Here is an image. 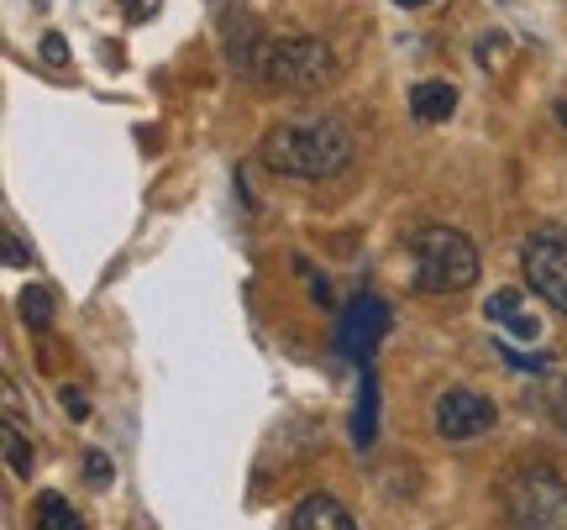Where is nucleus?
<instances>
[{
	"instance_id": "obj_16",
	"label": "nucleus",
	"mask_w": 567,
	"mask_h": 530,
	"mask_svg": "<svg viewBox=\"0 0 567 530\" xmlns=\"http://www.w3.org/2000/svg\"><path fill=\"white\" fill-rule=\"evenodd\" d=\"M84 478L90 484H111V457L105 451H84Z\"/></svg>"
},
{
	"instance_id": "obj_1",
	"label": "nucleus",
	"mask_w": 567,
	"mask_h": 530,
	"mask_svg": "<svg viewBox=\"0 0 567 530\" xmlns=\"http://www.w3.org/2000/svg\"><path fill=\"white\" fill-rule=\"evenodd\" d=\"M258 158L284 179H337L352 164V137L342 122H284L264 137Z\"/></svg>"
},
{
	"instance_id": "obj_20",
	"label": "nucleus",
	"mask_w": 567,
	"mask_h": 530,
	"mask_svg": "<svg viewBox=\"0 0 567 530\" xmlns=\"http://www.w3.org/2000/svg\"><path fill=\"white\" fill-rule=\"evenodd\" d=\"M394 6H405V11H421V6H431V0H394Z\"/></svg>"
},
{
	"instance_id": "obj_4",
	"label": "nucleus",
	"mask_w": 567,
	"mask_h": 530,
	"mask_svg": "<svg viewBox=\"0 0 567 530\" xmlns=\"http://www.w3.org/2000/svg\"><path fill=\"white\" fill-rule=\"evenodd\" d=\"M264 80L289 95H310L337 80V53L321 38H274L264 42Z\"/></svg>"
},
{
	"instance_id": "obj_10",
	"label": "nucleus",
	"mask_w": 567,
	"mask_h": 530,
	"mask_svg": "<svg viewBox=\"0 0 567 530\" xmlns=\"http://www.w3.org/2000/svg\"><path fill=\"white\" fill-rule=\"evenodd\" d=\"M452 111H457V90L446 80H421L410 90V116L415 122H446Z\"/></svg>"
},
{
	"instance_id": "obj_15",
	"label": "nucleus",
	"mask_w": 567,
	"mask_h": 530,
	"mask_svg": "<svg viewBox=\"0 0 567 530\" xmlns=\"http://www.w3.org/2000/svg\"><path fill=\"white\" fill-rule=\"evenodd\" d=\"M59 405L69 409V420H84V415H90V399H84V388H69V384H63V388H59Z\"/></svg>"
},
{
	"instance_id": "obj_3",
	"label": "nucleus",
	"mask_w": 567,
	"mask_h": 530,
	"mask_svg": "<svg viewBox=\"0 0 567 530\" xmlns=\"http://www.w3.org/2000/svg\"><path fill=\"white\" fill-rule=\"evenodd\" d=\"M509 530H567V478L557 468H515L505 484Z\"/></svg>"
},
{
	"instance_id": "obj_19",
	"label": "nucleus",
	"mask_w": 567,
	"mask_h": 530,
	"mask_svg": "<svg viewBox=\"0 0 567 530\" xmlns=\"http://www.w3.org/2000/svg\"><path fill=\"white\" fill-rule=\"evenodd\" d=\"M6 263L17 268V263H27V247H21V237L17 231H6Z\"/></svg>"
},
{
	"instance_id": "obj_8",
	"label": "nucleus",
	"mask_w": 567,
	"mask_h": 530,
	"mask_svg": "<svg viewBox=\"0 0 567 530\" xmlns=\"http://www.w3.org/2000/svg\"><path fill=\"white\" fill-rule=\"evenodd\" d=\"M484 321L499 326L505 336H515V342H542V315L530 310V300L520 289H494L484 305Z\"/></svg>"
},
{
	"instance_id": "obj_18",
	"label": "nucleus",
	"mask_w": 567,
	"mask_h": 530,
	"mask_svg": "<svg viewBox=\"0 0 567 530\" xmlns=\"http://www.w3.org/2000/svg\"><path fill=\"white\" fill-rule=\"evenodd\" d=\"M42 59H48V63H69V48H63V38H53V32H48V38H42Z\"/></svg>"
},
{
	"instance_id": "obj_2",
	"label": "nucleus",
	"mask_w": 567,
	"mask_h": 530,
	"mask_svg": "<svg viewBox=\"0 0 567 530\" xmlns=\"http://www.w3.org/2000/svg\"><path fill=\"white\" fill-rule=\"evenodd\" d=\"M415 252V289L421 294H463L478 284V247L452 226H421L410 237Z\"/></svg>"
},
{
	"instance_id": "obj_6",
	"label": "nucleus",
	"mask_w": 567,
	"mask_h": 530,
	"mask_svg": "<svg viewBox=\"0 0 567 530\" xmlns=\"http://www.w3.org/2000/svg\"><path fill=\"white\" fill-rule=\"evenodd\" d=\"M384 331H389V305L379 294H358L342 310V321H337V352H342L347 363H368L373 347L384 342Z\"/></svg>"
},
{
	"instance_id": "obj_11",
	"label": "nucleus",
	"mask_w": 567,
	"mask_h": 530,
	"mask_svg": "<svg viewBox=\"0 0 567 530\" xmlns=\"http://www.w3.org/2000/svg\"><path fill=\"white\" fill-rule=\"evenodd\" d=\"M379 436V378L363 367V384H358V415H352V441L358 447H373Z\"/></svg>"
},
{
	"instance_id": "obj_14",
	"label": "nucleus",
	"mask_w": 567,
	"mask_h": 530,
	"mask_svg": "<svg viewBox=\"0 0 567 530\" xmlns=\"http://www.w3.org/2000/svg\"><path fill=\"white\" fill-rule=\"evenodd\" d=\"M0 441H6V463H11V472H17V478H27V472H32V447L21 441V430L6 426V430H0Z\"/></svg>"
},
{
	"instance_id": "obj_13",
	"label": "nucleus",
	"mask_w": 567,
	"mask_h": 530,
	"mask_svg": "<svg viewBox=\"0 0 567 530\" xmlns=\"http://www.w3.org/2000/svg\"><path fill=\"white\" fill-rule=\"evenodd\" d=\"M21 321L32 331H48V321H53V294L42 284H27L21 289Z\"/></svg>"
},
{
	"instance_id": "obj_5",
	"label": "nucleus",
	"mask_w": 567,
	"mask_h": 530,
	"mask_svg": "<svg viewBox=\"0 0 567 530\" xmlns=\"http://www.w3.org/2000/svg\"><path fill=\"white\" fill-rule=\"evenodd\" d=\"M520 273L551 310L567 315V231H557V226L530 231L526 247H520Z\"/></svg>"
},
{
	"instance_id": "obj_9",
	"label": "nucleus",
	"mask_w": 567,
	"mask_h": 530,
	"mask_svg": "<svg viewBox=\"0 0 567 530\" xmlns=\"http://www.w3.org/2000/svg\"><path fill=\"white\" fill-rule=\"evenodd\" d=\"M289 530H358L352 526V515L342 510V499H331V493H305Z\"/></svg>"
},
{
	"instance_id": "obj_21",
	"label": "nucleus",
	"mask_w": 567,
	"mask_h": 530,
	"mask_svg": "<svg viewBox=\"0 0 567 530\" xmlns=\"http://www.w3.org/2000/svg\"><path fill=\"white\" fill-rule=\"evenodd\" d=\"M551 111H557V122L567 126V101H557V105H551Z\"/></svg>"
},
{
	"instance_id": "obj_7",
	"label": "nucleus",
	"mask_w": 567,
	"mask_h": 530,
	"mask_svg": "<svg viewBox=\"0 0 567 530\" xmlns=\"http://www.w3.org/2000/svg\"><path fill=\"white\" fill-rule=\"evenodd\" d=\"M431 415H436V436H446V441H473V436L494 430V420H499L494 399L473 394V388H446Z\"/></svg>"
},
{
	"instance_id": "obj_17",
	"label": "nucleus",
	"mask_w": 567,
	"mask_h": 530,
	"mask_svg": "<svg viewBox=\"0 0 567 530\" xmlns=\"http://www.w3.org/2000/svg\"><path fill=\"white\" fill-rule=\"evenodd\" d=\"M116 6H122L126 21H147L153 11H158V0H116Z\"/></svg>"
},
{
	"instance_id": "obj_12",
	"label": "nucleus",
	"mask_w": 567,
	"mask_h": 530,
	"mask_svg": "<svg viewBox=\"0 0 567 530\" xmlns=\"http://www.w3.org/2000/svg\"><path fill=\"white\" fill-rule=\"evenodd\" d=\"M32 530H84V520L74 515V505L63 493H42L38 515H32Z\"/></svg>"
}]
</instances>
